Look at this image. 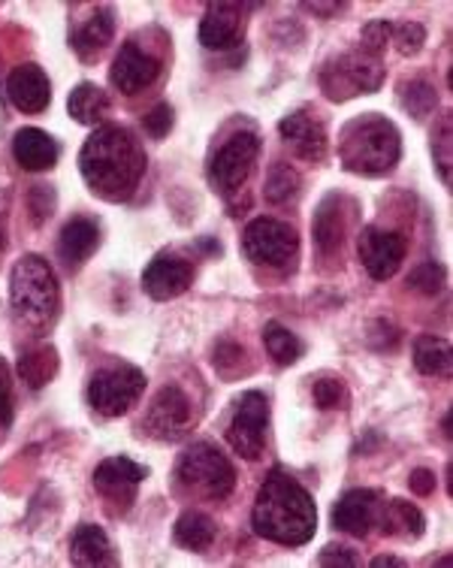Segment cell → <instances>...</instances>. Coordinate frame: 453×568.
<instances>
[{"mask_svg":"<svg viewBox=\"0 0 453 568\" xmlns=\"http://www.w3.org/2000/svg\"><path fill=\"white\" fill-rule=\"evenodd\" d=\"M79 170L91 194L110 203L131 200L145 175V152L140 140L122 124H103L91 133L82 152Z\"/></svg>","mask_w":453,"mask_h":568,"instance_id":"6da1fadb","label":"cell"},{"mask_svg":"<svg viewBox=\"0 0 453 568\" xmlns=\"http://www.w3.org/2000/svg\"><path fill=\"white\" fill-rule=\"evenodd\" d=\"M251 524L257 536L266 541L299 547L311 541L318 529V508L311 493L297 478L276 469L257 490Z\"/></svg>","mask_w":453,"mask_h":568,"instance_id":"7a4b0ae2","label":"cell"},{"mask_svg":"<svg viewBox=\"0 0 453 568\" xmlns=\"http://www.w3.org/2000/svg\"><path fill=\"white\" fill-rule=\"evenodd\" d=\"M399 154H402V136L397 124L384 115L369 112L344 124L339 140V158L344 170L360 175H384L399 164Z\"/></svg>","mask_w":453,"mask_h":568,"instance_id":"3957f363","label":"cell"},{"mask_svg":"<svg viewBox=\"0 0 453 568\" xmlns=\"http://www.w3.org/2000/svg\"><path fill=\"white\" fill-rule=\"evenodd\" d=\"M12 315L37 336L55 324L61 312V287L52 266L40 254H24L10 275Z\"/></svg>","mask_w":453,"mask_h":568,"instance_id":"277c9868","label":"cell"},{"mask_svg":"<svg viewBox=\"0 0 453 568\" xmlns=\"http://www.w3.org/2000/svg\"><path fill=\"white\" fill-rule=\"evenodd\" d=\"M176 484L194 499L224 503L236 487V469L215 445L197 442L178 457Z\"/></svg>","mask_w":453,"mask_h":568,"instance_id":"5b68a950","label":"cell"},{"mask_svg":"<svg viewBox=\"0 0 453 568\" xmlns=\"http://www.w3.org/2000/svg\"><path fill=\"white\" fill-rule=\"evenodd\" d=\"M145 390V372L131 363H112L94 372L89 384L91 408L103 417H122L140 403Z\"/></svg>","mask_w":453,"mask_h":568,"instance_id":"8992f818","label":"cell"},{"mask_svg":"<svg viewBox=\"0 0 453 568\" xmlns=\"http://www.w3.org/2000/svg\"><path fill=\"white\" fill-rule=\"evenodd\" d=\"M318 79H321L323 94L342 103L357 94H375L384 82V67H381V58L366 55V52H348V55L327 61Z\"/></svg>","mask_w":453,"mask_h":568,"instance_id":"52a82bcc","label":"cell"},{"mask_svg":"<svg viewBox=\"0 0 453 568\" xmlns=\"http://www.w3.org/2000/svg\"><path fill=\"white\" fill-rule=\"evenodd\" d=\"M260 154V136L255 131H236L230 140L224 142L218 152L212 154L209 182L222 194H236L239 187L251 179Z\"/></svg>","mask_w":453,"mask_h":568,"instance_id":"ba28073f","label":"cell"},{"mask_svg":"<svg viewBox=\"0 0 453 568\" xmlns=\"http://www.w3.org/2000/svg\"><path fill=\"white\" fill-rule=\"evenodd\" d=\"M243 252L257 266H288L299 252L297 230L288 221L255 219L243 233Z\"/></svg>","mask_w":453,"mask_h":568,"instance_id":"9c48e42d","label":"cell"},{"mask_svg":"<svg viewBox=\"0 0 453 568\" xmlns=\"http://www.w3.org/2000/svg\"><path fill=\"white\" fill-rule=\"evenodd\" d=\"M266 426H269V399L260 390H248L236 399L227 442L245 459H260L266 448Z\"/></svg>","mask_w":453,"mask_h":568,"instance_id":"30bf717a","label":"cell"},{"mask_svg":"<svg viewBox=\"0 0 453 568\" xmlns=\"http://www.w3.org/2000/svg\"><path fill=\"white\" fill-rule=\"evenodd\" d=\"M145 478H148V469L133 463L131 457H110L94 469V490L115 517H122L136 503V490Z\"/></svg>","mask_w":453,"mask_h":568,"instance_id":"8fae6325","label":"cell"},{"mask_svg":"<svg viewBox=\"0 0 453 568\" xmlns=\"http://www.w3.org/2000/svg\"><path fill=\"white\" fill-rule=\"evenodd\" d=\"M191 424H194V405L176 384H166L157 390L143 420L145 433L157 442H178L188 433Z\"/></svg>","mask_w":453,"mask_h":568,"instance_id":"7c38bea8","label":"cell"},{"mask_svg":"<svg viewBox=\"0 0 453 568\" xmlns=\"http://www.w3.org/2000/svg\"><path fill=\"white\" fill-rule=\"evenodd\" d=\"M161 70H164V58L155 55L152 49H145L136 40H127L112 61L110 82L122 94H140L145 88L155 85Z\"/></svg>","mask_w":453,"mask_h":568,"instance_id":"4fadbf2b","label":"cell"},{"mask_svg":"<svg viewBox=\"0 0 453 568\" xmlns=\"http://www.w3.org/2000/svg\"><path fill=\"white\" fill-rule=\"evenodd\" d=\"M405 254H409V242L397 230L366 227L360 233V261L375 282L393 278L405 261Z\"/></svg>","mask_w":453,"mask_h":568,"instance_id":"5bb4252c","label":"cell"},{"mask_svg":"<svg viewBox=\"0 0 453 568\" xmlns=\"http://www.w3.org/2000/svg\"><path fill=\"white\" fill-rule=\"evenodd\" d=\"M194 263L185 261V257H178V254H157L155 261L145 266L143 273V291L152 300H176L188 291L191 284H194Z\"/></svg>","mask_w":453,"mask_h":568,"instance_id":"9a60e30c","label":"cell"},{"mask_svg":"<svg viewBox=\"0 0 453 568\" xmlns=\"http://www.w3.org/2000/svg\"><path fill=\"white\" fill-rule=\"evenodd\" d=\"M245 40V12L239 3H209L199 22V43L209 52H230Z\"/></svg>","mask_w":453,"mask_h":568,"instance_id":"2e32d148","label":"cell"},{"mask_svg":"<svg viewBox=\"0 0 453 568\" xmlns=\"http://www.w3.org/2000/svg\"><path fill=\"white\" fill-rule=\"evenodd\" d=\"M7 98L24 115H40L52 103V82L40 64H19L7 79Z\"/></svg>","mask_w":453,"mask_h":568,"instance_id":"e0dca14e","label":"cell"},{"mask_svg":"<svg viewBox=\"0 0 453 568\" xmlns=\"http://www.w3.org/2000/svg\"><path fill=\"white\" fill-rule=\"evenodd\" d=\"M381 493L375 490H348L332 508V526L339 532L354 538H366L381 517Z\"/></svg>","mask_w":453,"mask_h":568,"instance_id":"ac0fdd59","label":"cell"},{"mask_svg":"<svg viewBox=\"0 0 453 568\" xmlns=\"http://www.w3.org/2000/svg\"><path fill=\"white\" fill-rule=\"evenodd\" d=\"M278 133L281 140L288 142L297 158L302 161H311V164H321L327 158V149H330V140H327V128L321 121H315L306 112H290L278 124Z\"/></svg>","mask_w":453,"mask_h":568,"instance_id":"d6986e66","label":"cell"},{"mask_svg":"<svg viewBox=\"0 0 453 568\" xmlns=\"http://www.w3.org/2000/svg\"><path fill=\"white\" fill-rule=\"evenodd\" d=\"M100 245V227L97 221L85 219V215H76L70 219L58 236V257L64 263L70 273H76L82 263L89 261L91 254L97 252Z\"/></svg>","mask_w":453,"mask_h":568,"instance_id":"ffe728a7","label":"cell"},{"mask_svg":"<svg viewBox=\"0 0 453 568\" xmlns=\"http://www.w3.org/2000/svg\"><path fill=\"white\" fill-rule=\"evenodd\" d=\"M58 142L40 128H22L12 140V158L28 173H45L58 164Z\"/></svg>","mask_w":453,"mask_h":568,"instance_id":"44dd1931","label":"cell"},{"mask_svg":"<svg viewBox=\"0 0 453 568\" xmlns=\"http://www.w3.org/2000/svg\"><path fill=\"white\" fill-rule=\"evenodd\" d=\"M112 37H115V10L103 3V7H94L89 19L73 31L70 45L76 49V55L82 61H94L112 43Z\"/></svg>","mask_w":453,"mask_h":568,"instance_id":"7402d4cb","label":"cell"},{"mask_svg":"<svg viewBox=\"0 0 453 568\" xmlns=\"http://www.w3.org/2000/svg\"><path fill=\"white\" fill-rule=\"evenodd\" d=\"M70 562L79 568L119 566V557L112 550L110 536L94 524H82L70 538Z\"/></svg>","mask_w":453,"mask_h":568,"instance_id":"603a6c76","label":"cell"},{"mask_svg":"<svg viewBox=\"0 0 453 568\" xmlns=\"http://www.w3.org/2000/svg\"><path fill=\"white\" fill-rule=\"evenodd\" d=\"M344 230H348V215H344L342 209V197L330 194L321 203V209H318L315 221H311V233H315L318 252L327 254V257L339 252L344 242Z\"/></svg>","mask_w":453,"mask_h":568,"instance_id":"cb8c5ba5","label":"cell"},{"mask_svg":"<svg viewBox=\"0 0 453 568\" xmlns=\"http://www.w3.org/2000/svg\"><path fill=\"white\" fill-rule=\"evenodd\" d=\"M173 538H176L178 547H185L191 554H206L218 538V526L206 511L188 508V511L178 514L176 526H173Z\"/></svg>","mask_w":453,"mask_h":568,"instance_id":"d4e9b609","label":"cell"},{"mask_svg":"<svg viewBox=\"0 0 453 568\" xmlns=\"http://www.w3.org/2000/svg\"><path fill=\"white\" fill-rule=\"evenodd\" d=\"M110 94L100 85H94V82H79V85L70 91V98H66V112H70V119L79 121V124H89V128H97L100 121L110 115Z\"/></svg>","mask_w":453,"mask_h":568,"instance_id":"484cf974","label":"cell"},{"mask_svg":"<svg viewBox=\"0 0 453 568\" xmlns=\"http://www.w3.org/2000/svg\"><path fill=\"white\" fill-rule=\"evenodd\" d=\"M378 524H381V529L388 536L409 538V541H414V538H421L426 532V517L421 514V508L405 503V499H390V503L381 505Z\"/></svg>","mask_w":453,"mask_h":568,"instance_id":"4316f807","label":"cell"},{"mask_svg":"<svg viewBox=\"0 0 453 568\" xmlns=\"http://www.w3.org/2000/svg\"><path fill=\"white\" fill-rule=\"evenodd\" d=\"M58 363L61 361L52 345H33V348H24L19 357V375L31 390H43L58 375Z\"/></svg>","mask_w":453,"mask_h":568,"instance_id":"83f0119b","label":"cell"},{"mask_svg":"<svg viewBox=\"0 0 453 568\" xmlns=\"http://www.w3.org/2000/svg\"><path fill=\"white\" fill-rule=\"evenodd\" d=\"M414 366L423 375H451V345L439 336H418L414 339Z\"/></svg>","mask_w":453,"mask_h":568,"instance_id":"f1b7e54d","label":"cell"},{"mask_svg":"<svg viewBox=\"0 0 453 568\" xmlns=\"http://www.w3.org/2000/svg\"><path fill=\"white\" fill-rule=\"evenodd\" d=\"M264 345L266 351H269V357H272L278 366H294V363L302 357V342H299L288 327L276 324V321L266 324Z\"/></svg>","mask_w":453,"mask_h":568,"instance_id":"f546056e","label":"cell"},{"mask_svg":"<svg viewBox=\"0 0 453 568\" xmlns=\"http://www.w3.org/2000/svg\"><path fill=\"white\" fill-rule=\"evenodd\" d=\"M399 100H402V106H405V110H409L418 121L432 115L435 106H439V94H435V88H432L430 82H423V79L402 82V85H399Z\"/></svg>","mask_w":453,"mask_h":568,"instance_id":"4dcf8cb0","label":"cell"},{"mask_svg":"<svg viewBox=\"0 0 453 568\" xmlns=\"http://www.w3.org/2000/svg\"><path fill=\"white\" fill-rule=\"evenodd\" d=\"M299 187V175L297 170L290 164H285V161H276V164L269 166V173H266V187L264 194L269 203H285V200H290L294 194H297Z\"/></svg>","mask_w":453,"mask_h":568,"instance_id":"1f68e13d","label":"cell"},{"mask_svg":"<svg viewBox=\"0 0 453 568\" xmlns=\"http://www.w3.org/2000/svg\"><path fill=\"white\" fill-rule=\"evenodd\" d=\"M390 40H397L399 55H418L426 43V28L421 22H402L393 24V37Z\"/></svg>","mask_w":453,"mask_h":568,"instance_id":"d6a6232c","label":"cell"},{"mask_svg":"<svg viewBox=\"0 0 453 568\" xmlns=\"http://www.w3.org/2000/svg\"><path fill=\"white\" fill-rule=\"evenodd\" d=\"M390 37H393V22H388V19H378V22H369L363 28V45H360V52H366V55L372 58H381V52L388 49Z\"/></svg>","mask_w":453,"mask_h":568,"instance_id":"836d02e7","label":"cell"},{"mask_svg":"<svg viewBox=\"0 0 453 568\" xmlns=\"http://www.w3.org/2000/svg\"><path fill=\"white\" fill-rule=\"evenodd\" d=\"M409 284H411V287H414V291H421V294L435 296V294H439V291H442L444 270L435 261L421 263V266H414V273H411Z\"/></svg>","mask_w":453,"mask_h":568,"instance_id":"e575fe53","label":"cell"},{"mask_svg":"<svg viewBox=\"0 0 453 568\" xmlns=\"http://www.w3.org/2000/svg\"><path fill=\"white\" fill-rule=\"evenodd\" d=\"M243 363H245L243 345H236V342L230 339L218 342V348H215V369L222 372L224 378H236V375L243 372Z\"/></svg>","mask_w":453,"mask_h":568,"instance_id":"d590c367","label":"cell"},{"mask_svg":"<svg viewBox=\"0 0 453 568\" xmlns=\"http://www.w3.org/2000/svg\"><path fill=\"white\" fill-rule=\"evenodd\" d=\"M311 399H315V405H318L321 412L342 408L344 384L339 382V378H321V382H315V387H311Z\"/></svg>","mask_w":453,"mask_h":568,"instance_id":"8d00e7d4","label":"cell"},{"mask_svg":"<svg viewBox=\"0 0 453 568\" xmlns=\"http://www.w3.org/2000/svg\"><path fill=\"white\" fill-rule=\"evenodd\" d=\"M173 121H176V112L169 103H157L155 110L148 112L143 119V131L152 136V140H164L166 133L173 131Z\"/></svg>","mask_w":453,"mask_h":568,"instance_id":"74e56055","label":"cell"},{"mask_svg":"<svg viewBox=\"0 0 453 568\" xmlns=\"http://www.w3.org/2000/svg\"><path fill=\"white\" fill-rule=\"evenodd\" d=\"M28 206H31L33 224H43L45 219H52V209H55V191L49 185H33L31 197H28Z\"/></svg>","mask_w":453,"mask_h":568,"instance_id":"f35d334b","label":"cell"},{"mask_svg":"<svg viewBox=\"0 0 453 568\" xmlns=\"http://www.w3.org/2000/svg\"><path fill=\"white\" fill-rule=\"evenodd\" d=\"M432 152H435V164H439L442 179L451 182V119H444L442 133L432 140Z\"/></svg>","mask_w":453,"mask_h":568,"instance_id":"ab89813d","label":"cell"},{"mask_svg":"<svg viewBox=\"0 0 453 568\" xmlns=\"http://www.w3.org/2000/svg\"><path fill=\"white\" fill-rule=\"evenodd\" d=\"M318 566L354 568L360 566V559H357V554H351L348 547H327V550H321V557H318Z\"/></svg>","mask_w":453,"mask_h":568,"instance_id":"60d3db41","label":"cell"},{"mask_svg":"<svg viewBox=\"0 0 453 568\" xmlns=\"http://www.w3.org/2000/svg\"><path fill=\"white\" fill-rule=\"evenodd\" d=\"M12 417V390H10V372L7 363L0 361V426L10 424Z\"/></svg>","mask_w":453,"mask_h":568,"instance_id":"b9f144b4","label":"cell"},{"mask_svg":"<svg viewBox=\"0 0 453 568\" xmlns=\"http://www.w3.org/2000/svg\"><path fill=\"white\" fill-rule=\"evenodd\" d=\"M411 493H418V496H430L435 490V471L430 469H414L409 478Z\"/></svg>","mask_w":453,"mask_h":568,"instance_id":"7bdbcfd3","label":"cell"},{"mask_svg":"<svg viewBox=\"0 0 453 568\" xmlns=\"http://www.w3.org/2000/svg\"><path fill=\"white\" fill-rule=\"evenodd\" d=\"M302 7L315 12V16H336V12L342 10V3H302Z\"/></svg>","mask_w":453,"mask_h":568,"instance_id":"ee69618b","label":"cell"},{"mask_svg":"<svg viewBox=\"0 0 453 568\" xmlns=\"http://www.w3.org/2000/svg\"><path fill=\"white\" fill-rule=\"evenodd\" d=\"M372 566H375V568H384V566H388V568H402V566H405V559H399V557H375V559H372Z\"/></svg>","mask_w":453,"mask_h":568,"instance_id":"f6af8a7d","label":"cell"},{"mask_svg":"<svg viewBox=\"0 0 453 568\" xmlns=\"http://www.w3.org/2000/svg\"><path fill=\"white\" fill-rule=\"evenodd\" d=\"M442 433H444V438H451V415L444 417V424H442Z\"/></svg>","mask_w":453,"mask_h":568,"instance_id":"bcb514c9","label":"cell"},{"mask_svg":"<svg viewBox=\"0 0 453 568\" xmlns=\"http://www.w3.org/2000/svg\"><path fill=\"white\" fill-rule=\"evenodd\" d=\"M7 252V236H3V227H0V254Z\"/></svg>","mask_w":453,"mask_h":568,"instance_id":"7dc6e473","label":"cell"}]
</instances>
